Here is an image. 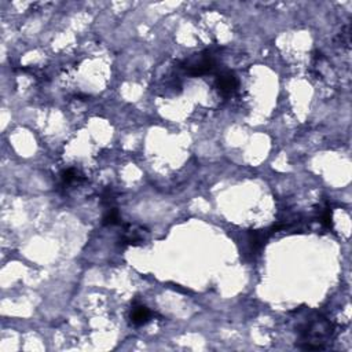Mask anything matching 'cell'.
Wrapping results in <instances>:
<instances>
[{"instance_id": "obj_1", "label": "cell", "mask_w": 352, "mask_h": 352, "mask_svg": "<svg viewBox=\"0 0 352 352\" xmlns=\"http://www.w3.org/2000/svg\"><path fill=\"white\" fill-rule=\"evenodd\" d=\"M214 65L215 61L211 55H200L197 58L189 59L182 68L190 76H200L211 72L214 69Z\"/></svg>"}, {"instance_id": "obj_2", "label": "cell", "mask_w": 352, "mask_h": 352, "mask_svg": "<svg viewBox=\"0 0 352 352\" xmlns=\"http://www.w3.org/2000/svg\"><path fill=\"white\" fill-rule=\"evenodd\" d=\"M238 86V81L233 73H223L218 77V88H219L223 94H231L234 92L235 88Z\"/></svg>"}, {"instance_id": "obj_3", "label": "cell", "mask_w": 352, "mask_h": 352, "mask_svg": "<svg viewBox=\"0 0 352 352\" xmlns=\"http://www.w3.org/2000/svg\"><path fill=\"white\" fill-rule=\"evenodd\" d=\"M151 318V312L149 311V308H146L144 305H138L131 311V320H132L133 325L142 326L144 323H147L149 319Z\"/></svg>"}, {"instance_id": "obj_4", "label": "cell", "mask_w": 352, "mask_h": 352, "mask_svg": "<svg viewBox=\"0 0 352 352\" xmlns=\"http://www.w3.org/2000/svg\"><path fill=\"white\" fill-rule=\"evenodd\" d=\"M143 234L144 231L142 229H136L133 226H129L128 230L124 234V242L129 244V245H138L140 242H143Z\"/></svg>"}, {"instance_id": "obj_5", "label": "cell", "mask_w": 352, "mask_h": 352, "mask_svg": "<svg viewBox=\"0 0 352 352\" xmlns=\"http://www.w3.org/2000/svg\"><path fill=\"white\" fill-rule=\"evenodd\" d=\"M80 179V175L79 172L76 169H66V171L62 173V182L65 185H70V183H75Z\"/></svg>"}, {"instance_id": "obj_6", "label": "cell", "mask_w": 352, "mask_h": 352, "mask_svg": "<svg viewBox=\"0 0 352 352\" xmlns=\"http://www.w3.org/2000/svg\"><path fill=\"white\" fill-rule=\"evenodd\" d=\"M118 222V212L116 211V209H109L107 211V214L105 215V218H103V224H116Z\"/></svg>"}]
</instances>
